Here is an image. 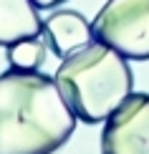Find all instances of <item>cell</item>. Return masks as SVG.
Returning <instances> with one entry per match:
<instances>
[{
  "label": "cell",
  "mask_w": 149,
  "mask_h": 154,
  "mask_svg": "<svg viewBox=\"0 0 149 154\" xmlns=\"http://www.w3.org/2000/svg\"><path fill=\"white\" fill-rule=\"evenodd\" d=\"M73 131L76 114L56 79L20 68L0 73V154H53Z\"/></svg>",
  "instance_id": "obj_1"
},
{
  "label": "cell",
  "mask_w": 149,
  "mask_h": 154,
  "mask_svg": "<svg viewBox=\"0 0 149 154\" xmlns=\"http://www.w3.org/2000/svg\"><path fill=\"white\" fill-rule=\"evenodd\" d=\"M53 79L76 119L86 124L106 121L134 88L129 58L99 41L63 58Z\"/></svg>",
  "instance_id": "obj_2"
},
{
  "label": "cell",
  "mask_w": 149,
  "mask_h": 154,
  "mask_svg": "<svg viewBox=\"0 0 149 154\" xmlns=\"http://www.w3.org/2000/svg\"><path fill=\"white\" fill-rule=\"evenodd\" d=\"M91 33L129 61H149V0H106Z\"/></svg>",
  "instance_id": "obj_3"
},
{
  "label": "cell",
  "mask_w": 149,
  "mask_h": 154,
  "mask_svg": "<svg viewBox=\"0 0 149 154\" xmlns=\"http://www.w3.org/2000/svg\"><path fill=\"white\" fill-rule=\"evenodd\" d=\"M101 154H149V94H129L101 129Z\"/></svg>",
  "instance_id": "obj_4"
},
{
  "label": "cell",
  "mask_w": 149,
  "mask_h": 154,
  "mask_svg": "<svg viewBox=\"0 0 149 154\" xmlns=\"http://www.w3.org/2000/svg\"><path fill=\"white\" fill-rule=\"evenodd\" d=\"M43 41L51 48V53L58 58H68L71 53L81 51L91 43V23L79 10H53L43 20Z\"/></svg>",
  "instance_id": "obj_5"
},
{
  "label": "cell",
  "mask_w": 149,
  "mask_h": 154,
  "mask_svg": "<svg viewBox=\"0 0 149 154\" xmlns=\"http://www.w3.org/2000/svg\"><path fill=\"white\" fill-rule=\"evenodd\" d=\"M43 33V20L33 0H0V46H13Z\"/></svg>",
  "instance_id": "obj_6"
},
{
  "label": "cell",
  "mask_w": 149,
  "mask_h": 154,
  "mask_svg": "<svg viewBox=\"0 0 149 154\" xmlns=\"http://www.w3.org/2000/svg\"><path fill=\"white\" fill-rule=\"evenodd\" d=\"M46 41L43 35L36 38H25V41H18L8 46L5 51V58H8L10 68H20V71H38V68L46 63Z\"/></svg>",
  "instance_id": "obj_7"
},
{
  "label": "cell",
  "mask_w": 149,
  "mask_h": 154,
  "mask_svg": "<svg viewBox=\"0 0 149 154\" xmlns=\"http://www.w3.org/2000/svg\"><path fill=\"white\" fill-rule=\"evenodd\" d=\"M33 3L38 5V10H41V8H56V5L66 3V0H33Z\"/></svg>",
  "instance_id": "obj_8"
}]
</instances>
